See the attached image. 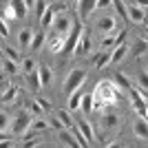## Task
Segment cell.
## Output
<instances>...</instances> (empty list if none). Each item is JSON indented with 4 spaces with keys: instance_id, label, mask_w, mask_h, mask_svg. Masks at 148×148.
Masks as SVG:
<instances>
[{
    "instance_id": "4dcf8cb0",
    "label": "cell",
    "mask_w": 148,
    "mask_h": 148,
    "mask_svg": "<svg viewBox=\"0 0 148 148\" xmlns=\"http://www.w3.org/2000/svg\"><path fill=\"white\" fill-rule=\"evenodd\" d=\"M113 7H115L117 16H122L124 20H128V11H126V5H124V0H113Z\"/></svg>"
},
{
    "instance_id": "f907efd6",
    "label": "cell",
    "mask_w": 148,
    "mask_h": 148,
    "mask_svg": "<svg viewBox=\"0 0 148 148\" xmlns=\"http://www.w3.org/2000/svg\"><path fill=\"white\" fill-rule=\"evenodd\" d=\"M144 31H146V36H148V27H146V29H144Z\"/></svg>"
},
{
    "instance_id": "ba28073f",
    "label": "cell",
    "mask_w": 148,
    "mask_h": 148,
    "mask_svg": "<svg viewBox=\"0 0 148 148\" xmlns=\"http://www.w3.org/2000/svg\"><path fill=\"white\" fill-rule=\"evenodd\" d=\"M126 11H128V20H133V22H137V25H142L144 20H146V13H144V7L135 5V2L126 7Z\"/></svg>"
},
{
    "instance_id": "ee69618b",
    "label": "cell",
    "mask_w": 148,
    "mask_h": 148,
    "mask_svg": "<svg viewBox=\"0 0 148 148\" xmlns=\"http://www.w3.org/2000/svg\"><path fill=\"white\" fill-rule=\"evenodd\" d=\"M36 102H38V104H40V108H42V111H49V108H51V104H49V102H47V99H42V97H38Z\"/></svg>"
},
{
    "instance_id": "7402d4cb",
    "label": "cell",
    "mask_w": 148,
    "mask_h": 148,
    "mask_svg": "<svg viewBox=\"0 0 148 148\" xmlns=\"http://www.w3.org/2000/svg\"><path fill=\"white\" fill-rule=\"evenodd\" d=\"M60 142H64L69 148H82L80 144H77V139L71 135V130H60Z\"/></svg>"
},
{
    "instance_id": "74e56055",
    "label": "cell",
    "mask_w": 148,
    "mask_h": 148,
    "mask_svg": "<svg viewBox=\"0 0 148 148\" xmlns=\"http://www.w3.org/2000/svg\"><path fill=\"white\" fill-rule=\"evenodd\" d=\"M139 86H142V88H148V71L139 73Z\"/></svg>"
},
{
    "instance_id": "4316f807",
    "label": "cell",
    "mask_w": 148,
    "mask_h": 148,
    "mask_svg": "<svg viewBox=\"0 0 148 148\" xmlns=\"http://www.w3.org/2000/svg\"><path fill=\"white\" fill-rule=\"evenodd\" d=\"M51 124L47 122V119H42V117H36V119H31V128L36 130V133H40V130H47Z\"/></svg>"
},
{
    "instance_id": "6da1fadb",
    "label": "cell",
    "mask_w": 148,
    "mask_h": 148,
    "mask_svg": "<svg viewBox=\"0 0 148 148\" xmlns=\"http://www.w3.org/2000/svg\"><path fill=\"white\" fill-rule=\"evenodd\" d=\"M93 97L97 99V102H102L104 108H113L115 102H117V97H119V88L115 86L113 80H102V82H97Z\"/></svg>"
},
{
    "instance_id": "7a4b0ae2",
    "label": "cell",
    "mask_w": 148,
    "mask_h": 148,
    "mask_svg": "<svg viewBox=\"0 0 148 148\" xmlns=\"http://www.w3.org/2000/svg\"><path fill=\"white\" fill-rule=\"evenodd\" d=\"M84 82H86V71H84V69H73V71L66 75L64 84H62V91L66 93V95H71V93L80 91Z\"/></svg>"
},
{
    "instance_id": "44dd1931",
    "label": "cell",
    "mask_w": 148,
    "mask_h": 148,
    "mask_svg": "<svg viewBox=\"0 0 148 148\" xmlns=\"http://www.w3.org/2000/svg\"><path fill=\"white\" fill-rule=\"evenodd\" d=\"M44 40H47L44 31H38V33H33V38H31V44H29V49H31V51H40V49L44 47Z\"/></svg>"
},
{
    "instance_id": "8fae6325",
    "label": "cell",
    "mask_w": 148,
    "mask_h": 148,
    "mask_svg": "<svg viewBox=\"0 0 148 148\" xmlns=\"http://www.w3.org/2000/svg\"><path fill=\"white\" fill-rule=\"evenodd\" d=\"M97 31H102L104 36L113 33V31H115V18H111V16H104V18H99V20H97Z\"/></svg>"
},
{
    "instance_id": "484cf974",
    "label": "cell",
    "mask_w": 148,
    "mask_h": 148,
    "mask_svg": "<svg viewBox=\"0 0 148 148\" xmlns=\"http://www.w3.org/2000/svg\"><path fill=\"white\" fill-rule=\"evenodd\" d=\"M106 64H111V53H106V51H102L97 58H95V69H104Z\"/></svg>"
},
{
    "instance_id": "9a60e30c",
    "label": "cell",
    "mask_w": 148,
    "mask_h": 148,
    "mask_svg": "<svg viewBox=\"0 0 148 148\" xmlns=\"http://www.w3.org/2000/svg\"><path fill=\"white\" fill-rule=\"evenodd\" d=\"M133 130H135V135L139 137V139H148V122L146 119H137L135 124H133Z\"/></svg>"
},
{
    "instance_id": "f6af8a7d",
    "label": "cell",
    "mask_w": 148,
    "mask_h": 148,
    "mask_svg": "<svg viewBox=\"0 0 148 148\" xmlns=\"http://www.w3.org/2000/svg\"><path fill=\"white\" fill-rule=\"evenodd\" d=\"M9 84H7V77H5V73L0 71V88H7Z\"/></svg>"
},
{
    "instance_id": "9c48e42d",
    "label": "cell",
    "mask_w": 148,
    "mask_h": 148,
    "mask_svg": "<svg viewBox=\"0 0 148 148\" xmlns=\"http://www.w3.org/2000/svg\"><path fill=\"white\" fill-rule=\"evenodd\" d=\"M25 80H27V88L31 93H38L42 88V82H40V75H38V69L31 71V73H25Z\"/></svg>"
},
{
    "instance_id": "8992f818",
    "label": "cell",
    "mask_w": 148,
    "mask_h": 148,
    "mask_svg": "<svg viewBox=\"0 0 148 148\" xmlns=\"http://www.w3.org/2000/svg\"><path fill=\"white\" fill-rule=\"evenodd\" d=\"M95 2H97V0H77V16H80V22H84L86 18H91V13L95 11Z\"/></svg>"
},
{
    "instance_id": "d6a6232c",
    "label": "cell",
    "mask_w": 148,
    "mask_h": 148,
    "mask_svg": "<svg viewBox=\"0 0 148 148\" xmlns=\"http://www.w3.org/2000/svg\"><path fill=\"white\" fill-rule=\"evenodd\" d=\"M2 66H5L7 73H18V71H20V64H16V62L9 60V58H7V60H2Z\"/></svg>"
},
{
    "instance_id": "f35d334b",
    "label": "cell",
    "mask_w": 148,
    "mask_h": 148,
    "mask_svg": "<svg viewBox=\"0 0 148 148\" xmlns=\"http://www.w3.org/2000/svg\"><path fill=\"white\" fill-rule=\"evenodd\" d=\"M0 148H16V142H13V139H0Z\"/></svg>"
},
{
    "instance_id": "e575fe53",
    "label": "cell",
    "mask_w": 148,
    "mask_h": 148,
    "mask_svg": "<svg viewBox=\"0 0 148 148\" xmlns=\"http://www.w3.org/2000/svg\"><path fill=\"white\" fill-rule=\"evenodd\" d=\"M9 122H11L9 115H7L5 111H0V133H5V130L9 128Z\"/></svg>"
},
{
    "instance_id": "ac0fdd59",
    "label": "cell",
    "mask_w": 148,
    "mask_h": 148,
    "mask_svg": "<svg viewBox=\"0 0 148 148\" xmlns=\"http://www.w3.org/2000/svg\"><path fill=\"white\" fill-rule=\"evenodd\" d=\"M16 99H18V86H7L2 97H0V104H11Z\"/></svg>"
},
{
    "instance_id": "8d00e7d4",
    "label": "cell",
    "mask_w": 148,
    "mask_h": 148,
    "mask_svg": "<svg viewBox=\"0 0 148 148\" xmlns=\"http://www.w3.org/2000/svg\"><path fill=\"white\" fill-rule=\"evenodd\" d=\"M2 16H5V22H9V20H18V18H16V13H13V9H11V7H7L5 11H2Z\"/></svg>"
},
{
    "instance_id": "5b68a950",
    "label": "cell",
    "mask_w": 148,
    "mask_h": 148,
    "mask_svg": "<svg viewBox=\"0 0 148 148\" xmlns=\"http://www.w3.org/2000/svg\"><path fill=\"white\" fill-rule=\"evenodd\" d=\"M53 36H66L69 31H71V27H73V22H71V18H66V16H60V18L53 20Z\"/></svg>"
},
{
    "instance_id": "bcb514c9",
    "label": "cell",
    "mask_w": 148,
    "mask_h": 148,
    "mask_svg": "<svg viewBox=\"0 0 148 148\" xmlns=\"http://www.w3.org/2000/svg\"><path fill=\"white\" fill-rule=\"evenodd\" d=\"M51 9H53V11H56V13H62V11H64V9H66V5H53V7H51Z\"/></svg>"
},
{
    "instance_id": "ffe728a7",
    "label": "cell",
    "mask_w": 148,
    "mask_h": 148,
    "mask_svg": "<svg viewBox=\"0 0 148 148\" xmlns=\"http://www.w3.org/2000/svg\"><path fill=\"white\" fill-rule=\"evenodd\" d=\"M113 82H115V86H117L119 91H128V88L133 86V82L128 80V75H124V73H115Z\"/></svg>"
},
{
    "instance_id": "f1b7e54d",
    "label": "cell",
    "mask_w": 148,
    "mask_h": 148,
    "mask_svg": "<svg viewBox=\"0 0 148 148\" xmlns=\"http://www.w3.org/2000/svg\"><path fill=\"white\" fill-rule=\"evenodd\" d=\"M20 71H22V73H31V71H36V60H33V58H25V60L20 62Z\"/></svg>"
},
{
    "instance_id": "e0dca14e",
    "label": "cell",
    "mask_w": 148,
    "mask_h": 148,
    "mask_svg": "<svg viewBox=\"0 0 148 148\" xmlns=\"http://www.w3.org/2000/svg\"><path fill=\"white\" fill-rule=\"evenodd\" d=\"M82 97H84V95H82L80 91H75V93H71V95H69V113H75V111H80V104H82Z\"/></svg>"
},
{
    "instance_id": "1f68e13d",
    "label": "cell",
    "mask_w": 148,
    "mask_h": 148,
    "mask_svg": "<svg viewBox=\"0 0 148 148\" xmlns=\"http://www.w3.org/2000/svg\"><path fill=\"white\" fill-rule=\"evenodd\" d=\"M2 51H5L7 58H9V60H13L16 64H20V62H22V58H20V53H18L16 49H11V47H2Z\"/></svg>"
},
{
    "instance_id": "5bb4252c",
    "label": "cell",
    "mask_w": 148,
    "mask_h": 148,
    "mask_svg": "<svg viewBox=\"0 0 148 148\" xmlns=\"http://www.w3.org/2000/svg\"><path fill=\"white\" fill-rule=\"evenodd\" d=\"M9 7L13 9V13H16V18H18V20H22L27 16V11H29L27 5H25V0H9Z\"/></svg>"
},
{
    "instance_id": "f546056e",
    "label": "cell",
    "mask_w": 148,
    "mask_h": 148,
    "mask_svg": "<svg viewBox=\"0 0 148 148\" xmlns=\"http://www.w3.org/2000/svg\"><path fill=\"white\" fill-rule=\"evenodd\" d=\"M58 119H60V122L64 124V128H73V126H75L73 117H71V115H69L66 111H60V113H58Z\"/></svg>"
},
{
    "instance_id": "681fc988",
    "label": "cell",
    "mask_w": 148,
    "mask_h": 148,
    "mask_svg": "<svg viewBox=\"0 0 148 148\" xmlns=\"http://www.w3.org/2000/svg\"><path fill=\"white\" fill-rule=\"evenodd\" d=\"M135 5H139V7H148V0H135Z\"/></svg>"
},
{
    "instance_id": "603a6c76",
    "label": "cell",
    "mask_w": 148,
    "mask_h": 148,
    "mask_svg": "<svg viewBox=\"0 0 148 148\" xmlns=\"http://www.w3.org/2000/svg\"><path fill=\"white\" fill-rule=\"evenodd\" d=\"M53 20H56V11L51 9V7H47V11L42 13V18H40V25H42V29H49L51 25H53Z\"/></svg>"
},
{
    "instance_id": "836d02e7",
    "label": "cell",
    "mask_w": 148,
    "mask_h": 148,
    "mask_svg": "<svg viewBox=\"0 0 148 148\" xmlns=\"http://www.w3.org/2000/svg\"><path fill=\"white\" fill-rule=\"evenodd\" d=\"M33 9H36V20H40V18H42V13L47 11V0H38Z\"/></svg>"
},
{
    "instance_id": "60d3db41",
    "label": "cell",
    "mask_w": 148,
    "mask_h": 148,
    "mask_svg": "<svg viewBox=\"0 0 148 148\" xmlns=\"http://www.w3.org/2000/svg\"><path fill=\"white\" fill-rule=\"evenodd\" d=\"M111 5H113V0H97L95 9H106V7H111Z\"/></svg>"
},
{
    "instance_id": "4fadbf2b",
    "label": "cell",
    "mask_w": 148,
    "mask_h": 148,
    "mask_svg": "<svg viewBox=\"0 0 148 148\" xmlns=\"http://www.w3.org/2000/svg\"><path fill=\"white\" fill-rule=\"evenodd\" d=\"M66 38H69V33H66V36H53V38H51V42H49V51H51V53H62Z\"/></svg>"
},
{
    "instance_id": "3957f363",
    "label": "cell",
    "mask_w": 148,
    "mask_h": 148,
    "mask_svg": "<svg viewBox=\"0 0 148 148\" xmlns=\"http://www.w3.org/2000/svg\"><path fill=\"white\" fill-rule=\"evenodd\" d=\"M31 113L29 111H22V113H18L16 117L9 122V130H11V135H16V137H22L29 130V126H31Z\"/></svg>"
},
{
    "instance_id": "d6986e66",
    "label": "cell",
    "mask_w": 148,
    "mask_h": 148,
    "mask_svg": "<svg viewBox=\"0 0 148 148\" xmlns=\"http://www.w3.org/2000/svg\"><path fill=\"white\" fill-rule=\"evenodd\" d=\"M99 124H102V128H115V126H117L119 124V117L117 115H113V113H104V115H102V119H99Z\"/></svg>"
},
{
    "instance_id": "2e32d148",
    "label": "cell",
    "mask_w": 148,
    "mask_h": 148,
    "mask_svg": "<svg viewBox=\"0 0 148 148\" xmlns=\"http://www.w3.org/2000/svg\"><path fill=\"white\" fill-rule=\"evenodd\" d=\"M38 75H40V82H42V86H47L51 80H53V71H51L47 64H38Z\"/></svg>"
},
{
    "instance_id": "d4e9b609",
    "label": "cell",
    "mask_w": 148,
    "mask_h": 148,
    "mask_svg": "<svg viewBox=\"0 0 148 148\" xmlns=\"http://www.w3.org/2000/svg\"><path fill=\"white\" fill-rule=\"evenodd\" d=\"M31 38H33V31H31V29H22V31L18 33L20 47H29V44H31Z\"/></svg>"
},
{
    "instance_id": "f5cc1de1",
    "label": "cell",
    "mask_w": 148,
    "mask_h": 148,
    "mask_svg": "<svg viewBox=\"0 0 148 148\" xmlns=\"http://www.w3.org/2000/svg\"><path fill=\"white\" fill-rule=\"evenodd\" d=\"M146 71H148V69H146Z\"/></svg>"
},
{
    "instance_id": "ab89813d",
    "label": "cell",
    "mask_w": 148,
    "mask_h": 148,
    "mask_svg": "<svg viewBox=\"0 0 148 148\" xmlns=\"http://www.w3.org/2000/svg\"><path fill=\"white\" fill-rule=\"evenodd\" d=\"M38 144H40V142H38L36 137H31V139H25V144H22V148H36Z\"/></svg>"
},
{
    "instance_id": "d590c367",
    "label": "cell",
    "mask_w": 148,
    "mask_h": 148,
    "mask_svg": "<svg viewBox=\"0 0 148 148\" xmlns=\"http://www.w3.org/2000/svg\"><path fill=\"white\" fill-rule=\"evenodd\" d=\"M146 49H148V44L144 42V40H139V42L133 47V51H130V53H133V56H139V53H142V51H146Z\"/></svg>"
},
{
    "instance_id": "7dc6e473",
    "label": "cell",
    "mask_w": 148,
    "mask_h": 148,
    "mask_svg": "<svg viewBox=\"0 0 148 148\" xmlns=\"http://www.w3.org/2000/svg\"><path fill=\"white\" fill-rule=\"evenodd\" d=\"M106 148H124V144H119V142H113V144H108Z\"/></svg>"
},
{
    "instance_id": "816d5d0a",
    "label": "cell",
    "mask_w": 148,
    "mask_h": 148,
    "mask_svg": "<svg viewBox=\"0 0 148 148\" xmlns=\"http://www.w3.org/2000/svg\"><path fill=\"white\" fill-rule=\"evenodd\" d=\"M0 51H2V49H0Z\"/></svg>"
},
{
    "instance_id": "83f0119b",
    "label": "cell",
    "mask_w": 148,
    "mask_h": 148,
    "mask_svg": "<svg viewBox=\"0 0 148 148\" xmlns=\"http://www.w3.org/2000/svg\"><path fill=\"white\" fill-rule=\"evenodd\" d=\"M80 111H82V113H86V115L93 111V93H91V95H84V97H82Z\"/></svg>"
},
{
    "instance_id": "7c38bea8",
    "label": "cell",
    "mask_w": 148,
    "mask_h": 148,
    "mask_svg": "<svg viewBox=\"0 0 148 148\" xmlns=\"http://www.w3.org/2000/svg\"><path fill=\"white\" fill-rule=\"evenodd\" d=\"M126 53H128V44H126V42H119L117 47H115V51L111 53V64H117V62H122L124 58H126Z\"/></svg>"
},
{
    "instance_id": "7bdbcfd3",
    "label": "cell",
    "mask_w": 148,
    "mask_h": 148,
    "mask_svg": "<svg viewBox=\"0 0 148 148\" xmlns=\"http://www.w3.org/2000/svg\"><path fill=\"white\" fill-rule=\"evenodd\" d=\"M31 113H33L36 117H40V115H42V108H40V104H38V102H33V104H31Z\"/></svg>"
},
{
    "instance_id": "b9f144b4",
    "label": "cell",
    "mask_w": 148,
    "mask_h": 148,
    "mask_svg": "<svg viewBox=\"0 0 148 148\" xmlns=\"http://www.w3.org/2000/svg\"><path fill=\"white\" fill-rule=\"evenodd\" d=\"M0 36H2V38H7V36H9V27H7V22H5V20H0Z\"/></svg>"
},
{
    "instance_id": "c3c4849f",
    "label": "cell",
    "mask_w": 148,
    "mask_h": 148,
    "mask_svg": "<svg viewBox=\"0 0 148 148\" xmlns=\"http://www.w3.org/2000/svg\"><path fill=\"white\" fill-rule=\"evenodd\" d=\"M36 2H38V0H25V5H27V9H29V7H36Z\"/></svg>"
},
{
    "instance_id": "30bf717a",
    "label": "cell",
    "mask_w": 148,
    "mask_h": 148,
    "mask_svg": "<svg viewBox=\"0 0 148 148\" xmlns=\"http://www.w3.org/2000/svg\"><path fill=\"white\" fill-rule=\"evenodd\" d=\"M124 38H126V31H122L119 36H104V40H102V51H108V49H113V47H117L119 42H124Z\"/></svg>"
},
{
    "instance_id": "52a82bcc",
    "label": "cell",
    "mask_w": 148,
    "mask_h": 148,
    "mask_svg": "<svg viewBox=\"0 0 148 148\" xmlns=\"http://www.w3.org/2000/svg\"><path fill=\"white\" fill-rule=\"evenodd\" d=\"M75 126L80 128V133L84 135V139H86L88 144H93V142H95V133H93V128H91V122H88V119H84V117L75 119Z\"/></svg>"
},
{
    "instance_id": "cb8c5ba5",
    "label": "cell",
    "mask_w": 148,
    "mask_h": 148,
    "mask_svg": "<svg viewBox=\"0 0 148 148\" xmlns=\"http://www.w3.org/2000/svg\"><path fill=\"white\" fill-rule=\"evenodd\" d=\"M91 36H88V33H82V40H80V44H77V47H75V51H77V53H91Z\"/></svg>"
},
{
    "instance_id": "277c9868",
    "label": "cell",
    "mask_w": 148,
    "mask_h": 148,
    "mask_svg": "<svg viewBox=\"0 0 148 148\" xmlns=\"http://www.w3.org/2000/svg\"><path fill=\"white\" fill-rule=\"evenodd\" d=\"M82 33H84V29H82V22H75L73 27H71V31H69V38L66 42H64V49H62V53H71V51L80 44L82 40Z\"/></svg>"
}]
</instances>
